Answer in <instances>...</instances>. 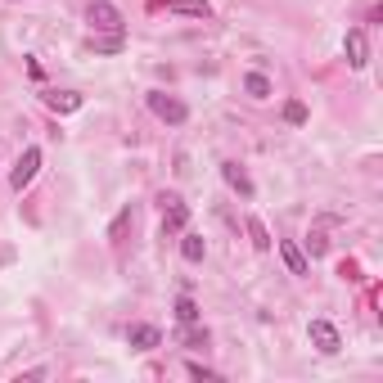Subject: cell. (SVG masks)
Returning <instances> with one entry per match:
<instances>
[{
  "label": "cell",
  "mask_w": 383,
  "mask_h": 383,
  "mask_svg": "<svg viewBox=\"0 0 383 383\" xmlns=\"http://www.w3.org/2000/svg\"><path fill=\"white\" fill-rule=\"evenodd\" d=\"M86 23H91L95 32H122V9L108 5V0H91V9H86Z\"/></svg>",
  "instance_id": "cell-1"
},
{
  "label": "cell",
  "mask_w": 383,
  "mask_h": 383,
  "mask_svg": "<svg viewBox=\"0 0 383 383\" xmlns=\"http://www.w3.org/2000/svg\"><path fill=\"white\" fill-rule=\"evenodd\" d=\"M36 171H41V149H23L18 154V163H14V171H9V185H14V190H23V185H32L36 181Z\"/></svg>",
  "instance_id": "cell-2"
},
{
  "label": "cell",
  "mask_w": 383,
  "mask_h": 383,
  "mask_svg": "<svg viewBox=\"0 0 383 383\" xmlns=\"http://www.w3.org/2000/svg\"><path fill=\"white\" fill-rule=\"evenodd\" d=\"M149 108H154L163 122H171V127H181V122L190 118V108H185L181 100H171V95H163V91H149Z\"/></svg>",
  "instance_id": "cell-3"
},
{
  "label": "cell",
  "mask_w": 383,
  "mask_h": 383,
  "mask_svg": "<svg viewBox=\"0 0 383 383\" xmlns=\"http://www.w3.org/2000/svg\"><path fill=\"white\" fill-rule=\"evenodd\" d=\"M158 203H163V230H167V234H176V230L190 226V207H185L176 194H163Z\"/></svg>",
  "instance_id": "cell-4"
},
{
  "label": "cell",
  "mask_w": 383,
  "mask_h": 383,
  "mask_svg": "<svg viewBox=\"0 0 383 383\" xmlns=\"http://www.w3.org/2000/svg\"><path fill=\"white\" fill-rule=\"evenodd\" d=\"M307 333H311V348H320V352H325V356H333V352H338V348H343V338H338V329H333V325H329V320H311V329H307Z\"/></svg>",
  "instance_id": "cell-5"
},
{
  "label": "cell",
  "mask_w": 383,
  "mask_h": 383,
  "mask_svg": "<svg viewBox=\"0 0 383 383\" xmlns=\"http://www.w3.org/2000/svg\"><path fill=\"white\" fill-rule=\"evenodd\" d=\"M343 50H348V64H352L356 72H361V68L370 64V45H365V32H361V28H352V32H348Z\"/></svg>",
  "instance_id": "cell-6"
},
{
  "label": "cell",
  "mask_w": 383,
  "mask_h": 383,
  "mask_svg": "<svg viewBox=\"0 0 383 383\" xmlns=\"http://www.w3.org/2000/svg\"><path fill=\"white\" fill-rule=\"evenodd\" d=\"M127 343H131L135 352H149V348L163 343V333H158L154 325H131V329H127Z\"/></svg>",
  "instance_id": "cell-7"
},
{
  "label": "cell",
  "mask_w": 383,
  "mask_h": 383,
  "mask_svg": "<svg viewBox=\"0 0 383 383\" xmlns=\"http://www.w3.org/2000/svg\"><path fill=\"white\" fill-rule=\"evenodd\" d=\"M45 108H55V113H77L81 95L77 91H45Z\"/></svg>",
  "instance_id": "cell-8"
},
{
  "label": "cell",
  "mask_w": 383,
  "mask_h": 383,
  "mask_svg": "<svg viewBox=\"0 0 383 383\" xmlns=\"http://www.w3.org/2000/svg\"><path fill=\"white\" fill-rule=\"evenodd\" d=\"M280 257H284V266H289L293 275H307V270H311V266H307V253L293 239H280Z\"/></svg>",
  "instance_id": "cell-9"
},
{
  "label": "cell",
  "mask_w": 383,
  "mask_h": 383,
  "mask_svg": "<svg viewBox=\"0 0 383 383\" xmlns=\"http://www.w3.org/2000/svg\"><path fill=\"white\" fill-rule=\"evenodd\" d=\"M221 176L230 181V190H239L244 199H253V181H248V171H244L239 163H221Z\"/></svg>",
  "instance_id": "cell-10"
},
{
  "label": "cell",
  "mask_w": 383,
  "mask_h": 383,
  "mask_svg": "<svg viewBox=\"0 0 383 383\" xmlns=\"http://www.w3.org/2000/svg\"><path fill=\"white\" fill-rule=\"evenodd\" d=\"M91 50H95V55H122V50H127V36H122V32L91 36Z\"/></svg>",
  "instance_id": "cell-11"
},
{
  "label": "cell",
  "mask_w": 383,
  "mask_h": 383,
  "mask_svg": "<svg viewBox=\"0 0 383 383\" xmlns=\"http://www.w3.org/2000/svg\"><path fill=\"white\" fill-rule=\"evenodd\" d=\"M171 9H176V14H194V18H207V14H212V5H207V0H171Z\"/></svg>",
  "instance_id": "cell-12"
},
{
  "label": "cell",
  "mask_w": 383,
  "mask_h": 383,
  "mask_svg": "<svg viewBox=\"0 0 383 383\" xmlns=\"http://www.w3.org/2000/svg\"><path fill=\"white\" fill-rule=\"evenodd\" d=\"M244 91H248L253 100H266V95H270V81L262 77V72H248V77H244Z\"/></svg>",
  "instance_id": "cell-13"
},
{
  "label": "cell",
  "mask_w": 383,
  "mask_h": 383,
  "mask_svg": "<svg viewBox=\"0 0 383 383\" xmlns=\"http://www.w3.org/2000/svg\"><path fill=\"white\" fill-rule=\"evenodd\" d=\"M248 239H253V248H257V253H266V248H270V234H266V226H262L257 217H248Z\"/></svg>",
  "instance_id": "cell-14"
},
{
  "label": "cell",
  "mask_w": 383,
  "mask_h": 383,
  "mask_svg": "<svg viewBox=\"0 0 383 383\" xmlns=\"http://www.w3.org/2000/svg\"><path fill=\"white\" fill-rule=\"evenodd\" d=\"M181 257H185V262H203V239H199V234H185V239H181Z\"/></svg>",
  "instance_id": "cell-15"
},
{
  "label": "cell",
  "mask_w": 383,
  "mask_h": 383,
  "mask_svg": "<svg viewBox=\"0 0 383 383\" xmlns=\"http://www.w3.org/2000/svg\"><path fill=\"white\" fill-rule=\"evenodd\" d=\"M131 221H135V212H131V207H122V212L113 217V226H108V239H122V234H127V226H131Z\"/></svg>",
  "instance_id": "cell-16"
},
{
  "label": "cell",
  "mask_w": 383,
  "mask_h": 383,
  "mask_svg": "<svg viewBox=\"0 0 383 383\" xmlns=\"http://www.w3.org/2000/svg\"><path fill=\"white\" fill-rule=\"evenodd\" d=\"M176 320H181V325H194V320H199V307H194V298H181V302H176Z\"/></svg>",
  "instance_id": "cell-17"
},
{
  "label": "cell",
  "mask_w": 383,
  "mask_h": 383,
  "mask_svg": "<svg viewBox=\"0 0 383 383\" xmlns=\"http://www.w3.org/2000/svg\"><path fill=\"white\" fill-rule=\"evenodd\" d=\"M181 343H185V348H207V329H194V325H185Z\"/></svg>",
  "instance_id": "cell-18"
},
{
  "label": "cell",
  "mask_w": 383,
  "mask_h": 383,
  "mask_svg": "<svg viewBox=\"0 0 383 383\" xmlns=\"http://www.w3.org/2000/svg\"><path fill=\"white\" fill-rule=\"evenodd\" d=\"M284 118H289L293 127H302V122H307V104L302 100H289V104H284Z\"/></svg>",
  "instance_id": "cell-19"
},
{
  "label": "cell",
  "mask_w": 383,
  "mask_h": 383,
  "mask_svg": "<svg viewBox=\"0 0 383 383\" xmlns=\"http://www.w3.org/2000/svg\"><path fill=\"white\" fill-rule=\"evenodd\" d=\"M307 248H311V257H325V253H329V239H325V234H311V239H307Z\"/></svg>",
  "instance_id": "cell-20"
},
{
  "label": "cell",
  "mask_w": 383,
  "mask_h": 383,
  "mask_svg": "<svg viewBox=\"0 0 383 383\" xmlns=\"http://www.w3.org/2000/svg\"><path fill=\"white\" fill-rule=\"evenodd\" d=\"M185 370H190V375H194V379H217V375H212V370H203L199 361H190V365H185Z\"/></svg>",
  "instance_id": "cell-21"
},
{
  "label": "cell",
  "mask_w": 383,
  "mask_h": 383,
  "mask_svg": "<svg viewBox=\"0 0 383 383\" xmlns=\"http://www.w3.org/2000/svg\"><path fill=\"white\" fill-rule=\"evenodd\" d=\"M338 275H343V280H361V275H356V262H343V266H338Z\"/></svg>",
  "instance_id": "cell-22"
}]
</instances>
